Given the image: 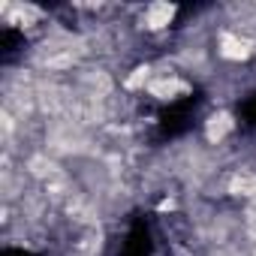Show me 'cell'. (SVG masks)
Wrapping results in <instances>:
<instances>
[{"mask_svg":"<svg viewBox=\"0 0 256 256\" xmlns=\"http://www.w3.org/2000/svg\"><path fill=\"white\" fill-rule=\"evenodd\" d=\"M250 42L247 40H241V36H235V34H223L220 36V58H226V60H244V58H250Z\"/></svg>","mask_w":256,"mask_h":256,"instance_id":"cell-1","label":"cell"},{"mask_svg":"<svg viewBox=\"0 0 256 256\" xmlns=\"http://www.w3.org/2000/svg\"><path fill=\"white\" fill-rule=\"evenodd\" d=\"M232 126H235V120L229 112H214L205 124V136H208V142H220L226 133H232Z\"/></svg>","mask_w":256,"mask_h":256,"instance_id":"cell-2","label":"cell"},{"mask_svg":"<svg viewBox=\"0 0 256 256\" xmlns=\"http://www.w3.org/2000/svg\"><path fill=\"white\" fill-rule=\"evenodd\" d=\"M172 18H175V6H172V4H151L148 12H145V24H148L151 30L166 28Z\"/></svg>","mask_w":256,"mask_h":256,"instance_id":"cell-3","label":"cell"},{"mask_svg":"<svg viewBox=\"0 0 256 256\" xmlns=\"http://www.w3.org/2000/svg\"><path fill=\"white\" fill-rule=\"evenodd\" d=\"M151 96H157V100H175L178 94H184L187 90V84L181 82V78H160V82H151Z\"/></svg>","mask_w":256,"mask_h":256,"instance_id":"cell-4","label":"cell"},{"mask_svg":"<svg viewBox=\"0 0 256 256\" xmlns=\"http://www.w3.org/2000/svg\"><path fill=\"white\" fill-rule=\"evenodd\" d=\"M229 193H235V196H256V175H238V178H232Z\"/></svg>","mask_w":256,"mask_h":256,"instance_id":"cell-5","label":"cell"},{"mask_svg":"<svg viewBox=\"0 0 256 256\" xmlns=\"http://www.w3.org/2000/svg\"><path fill=\"white\" fill-rule=\"evenodd\" d=\"M148 72H151L148 66H139V70H136V76L126 78V88H139V84H145V82H148Z\"/></svg>","mask_w":256,"mask_h":256,"instance_id":"cell-6","label":"cell"}]
</instances>
